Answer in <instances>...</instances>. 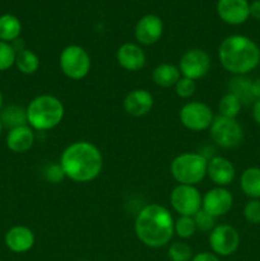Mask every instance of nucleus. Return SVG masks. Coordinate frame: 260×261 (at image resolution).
Wrapping results in <instances>:
<instances>
[{
  "label": "nucleus",
  "mask_w": 260,
  "mask_h": 261,
  "mask_svg": "<svg viewBox=\"0 0 260 261\" xmlns=\"http://www.w3.org/2000/svg\"><path fill=\"white\" fill-rule=\"evenodd\" d=\"M152 78L158 87L170 88V87L175 86L178 79L181 78V71L177 66L172 65V64L163 63L155 66L152 73Z\"/></svg>",
  "instance_id": "nucleus-21"
},
{
  "label": "nucleus",
  "mask_w": 260,
  "mask_h": 261,
  "mask_svg": "<svg viewBox=\"0 0 260 261\" xmlns=\"http://www.w3.org/2000/svg\"><path fill=\"white\" fill-rule=\"evenodd\" d=\"M244 217L250 224H260V200L251 199L244 208Z\"/></svg>",
  "instance_id": "nucleus-32"
},
{
  "label": "nucleus",
  "mask_w": 260,
  "mask_h": 261,
  "mask_svg": "<svg viewBox=\"0 0 260 261\" xmlns=\"http://www.w3.org/2000/svg\"><path fill=\"white\" fill-rule=\"evenodd\" d=\"M259 48H260V47H259Z\"/></svg>",
  "instance_id": "nucleus-41"
},
{
  "label": "nucleus",
  "mask_w": 260,
  "mask_h": 261,
  "mask_svg": "<svg viewBox=\"0 0 260 261\" xmlns=\"http://www.w3.org/2000/svg\"><path fill=\"white\" fill-rule=\"evenodd\" d=\"M221 65L235 75H246L260 63V48L251 38L232 35L224 38L218 48Z\"/></svg>",
  "instance_id": "nucleus-3"
},
{
  "label": "nucleus",
  "mask_w": 260,
  "mask_h": 261,
  "mask_svg": "<svg viewBox=\"0 0 260 261\" xmlns=\"http://www.w3.org/2000/svg\"><path fill=\"white\" fill-rule=\"evenodd\" d=\"M228 91L240 99L242 105H250L255 102L252 94V81L245 75H235L228 83Z\"/></svg>",
  "instance_id": "nucleus-20"
},
{
  "label": "nucleus",
  "mask_w": 260,
  "mask_h": 261,
  "mask_svg": "<svg viewBox=\"0 0 260 261\" xmlns=\"http://www.w3.org/2000/svg\"><path fill=\"white\" fill-rule=\"evenodd\" d=\"M168 257L171 261H190L193 259V249L185 242H173L168 247Z\"/></svg>",
  "instance_id": "nucleus-28"
},
{
  "label": "nucleus",
  "mask_w": 260,
  "mask_h": 261,
  "mask_svg": "<svg viewBox=\"0 0 260 261\" xmlns=\"http://www.w3.org/2000/svg\"><path fill=\"white\" fill-rule=\"evenodd\" d=\"M252 94L255 97V101L260 99V78L252 81Z\"/></svg>",
  "instance_id": "nucleus-37"
},
{
  "label": "nucleus",
  "mask_w": 260,
  "mask_h": 261,
  "mask_svg": "<svg viewBox=\"0 0 260 261\" xmlns=\"http://www.w3.org/2000/svg\"><path fill=\"white\" fill-rule=\"evenodd\" d=\"M196 232V224L194 217L180 216L175 221V233L181 239H190Z\"/></svg>",
  "instance_id": "nucleus-27"
},
{
  "label": "nucleus",
  "mask_w": 260,
  "mask_h": 261,
  "mask_svg": "<svg viewBox=\"0 0 260 261\" xmlns=\"http://www.w3.org/2000/svg\"><path fill=\"white\" fill-rule=\"evenodd\" d=\"M211 56L201 48H190L181 56L178 69L185 78L200 79L211 70Z\"/></svg>",
  "instance_id": "nucleus-10"
},
{
  "label": "nucleus",
  "mask_w": 260,
  "mask_h": 261,
  "mask_svg": "<svg viewBox=\"0 0 260 261\" xmlns=\"http://www.w3.org/2000/svg\"><path fill=\"white\" fill-rule=\"evenodd\" d=\"M2 107H3V93L2 91H0V110H2Z\"/></svg>",
  "instance_id": "nucleus-38"
},
{
  "label": "nucleus",
  "mask_w": 260,
  "mask_h": 261,
  "mask_svg": "<svg viewBox=\"0 0 260 261\" xmlns=\"http://www.w3.org/2000/svg\"><path fill=\"white\" fill-rule=\"evenodd\" d=\"M0 121L3 126L9 127V130L27 125V110L20 106H15V105L5 107L0 114Z\"/></svg>",
  "instance_id": "nucleus-24"
},
{
  "label": "nucleus",
  "mask_w": 260,
  "mask_h": 261,
  "mask_svg": "<svg viewBox=\"0 0 260 261\" xmlns=\"http://www.w3.org/2000/svg\"><path fill=\"white\" fill-rule=\"evenodd\" d=\"M206 175L214 185L218 188H224L233 181L236 171H235V166L232 165L231 161L218 155V157L208 160Z\"/></svg>",
  "instance_id": "nucleus-15"
},
{
  "label": "nucleus",
  "mask_w": 260,
  "mask_h": 261,
  "mask_svg": "<svg viewBox=\"0 0 260 261\" xmlns=\"http://www.w3.org/2000/svg\"><path fill=\"white\" fill-rule=\"evenodd\" d=\"M209 134L212 140L224 149L239 147L244 140V130L236 119H229L221 115L214 117L209 127Z\"/></svg>",
  "instance_id": "nucleus-7"
},
{
  "label": "nucleus",
  "mask_w": 260,
  "mask_h": 261,
  "mask_svg": "<svg viewBox=\"0 0 260 261\" xmlns=\"http://www.w3.org/2000/svg\"><path fill=\"white\" fill-rule=\"evenodd\" d=\"M201 200L203 198L195 186L183 184L175 186L170 195L171 205L180 216H195L201 209Z\"/></svg>",
  "instance_id": "nucleus-9"
},
{
  "label": "nucleus",
  "mask_w": 260,
  "mask_h": 261,
  "mask_svg": "<svg viewBox=\"0 0 260 261\" xmlns=\"http://www.w3.org/2000/svg\"><path fill=\"white\" fill-rule=\"evenodd\" d=\"M15 65H17L18 70L20 73L25 74V75H31V74H35L40 68V59L33 51L28 50V48H23V50L17 51Z\"/></svg>",
  "instance_id": "nucleus-25"
},
{
  "label": "nucleus",
  "mask_w": 260,
  "mask_h": 261,
  "mask_svg": "<svg viewBox=\"0 0 260 261\" xmlns=\"http://www.w3.org/2000/svg\"><path fill=\"white\" fill-rule=\"evenodd\" d=\"M250 17L260 20V0H255L250 4Z\"/></svg>",
  "instance_id": "nucleus-35"
},
{
  "label": "nucleus",
  "mask_w": 260,
  "mask_h": 261,
  "mask_svg": "<svg viewBox=\"0 0 260 261\" xmlns=\"http://www.w3.org/2000/svg\"><path fill=\"white\" fill-rule=\"evenodd\" d=\"M35 133L28 125L10 129L7 135V145L12 152L25 153L33 147Z\"/></svg>",
  "instance_id": "nucleus-19"
},
{
  "label": "nucleus",
  "mask_w": 260,
  "mask_h": 261,
  "mask_svg": "<svg viewBox=\"0 0 260 261\" xmlns=\"http://www.w3.org/2000/svg\"><path fill=\"white\" fill-rule=\"evenodd\" d=\"M196 84L195 81L183 76L178 79L177 83L175 84V92L180 98H190L195 93Z\"/></svg>",
  "instance_id": "nucleus-31"
},
{
  "label": "nucleus",
  "mask_w": 260,
  "mask_h": 261,
  "mask_svg": "<svg viewBox=\"0 0 260 261\" xmlns=\"http://www.w3.org/2000/svg\"><path fill=\"white\" fill-rule=\"evenodd\" d=\"M60 166L65 177L75 182H91L96 180L103 167V157L98 148L92 143L74 142L64 149Z\"/></svg>",
  "instance_id": "nucleus-1"
},
{
  "label": "nucleus",
  "mask_w": 260,
  "mask_h": 261,
  "mask_svg": "<svg viewBox=\"0 0 260 261\" xmlns=\"http://www.w3.org/2000/svg\"><path fill=\"white\" fill-rule=\"evenodd\" d=\"M5 245L10 251L23 254L30 251L35 245V234L32 229L24 226H14L5 233Z\"/></svg>",
  "instance_id": "nucleus-18"
},
{
  "label": "nucleus",
  "mask_w": 260,
  "mask_h": 261,
  "mask_svg": "<svg viewBox=\"0 0 260 261\" xmlns=\"http://www.w3.org/2000/svg\"><path fill=\"white\" fill-rule=\"evenodd\" d=\"M252 117H254L255 122L260 125V99H256L252 103Z\"/></svg>",
  "instance_id": "nucleus-36"
},
{
  "label": "nucleus",
  "mask_w": 260,
  "mask_h": 261,
  "mask_svg": "<svg viewBox=\"0 0 260 261\" xmlns=\"http://www.w3.org/2000/svg\"><path fill=\"white\" fill-rule=\"evenodd\" d=\"M83 261H86V260H83Z\"/></svg>",
  "instance_id": "nucleus-40"
},
{
  "label": "nucleus",
  "mask_w": 260,
  "mask_h": 261,
  "mask_svg": "<svg viewBox=\"0 0 260 261\" xmlns=\"http://www.w3.org/2000/svg\"><path fill=\"white\" fill-rule=\"evenodd\" d=\"M27 121L32 129L38 132L51 130L64 119V105L58 97L41 94L30 102L27 109Z\"/></svg>",
  "instance_id": "nucleus-4"
},
{
  "label": "nucleus",
  "mask_w": 260,
  "mask_h": 261,
  "mask_svg": "<svg viewBox=\"0 0 260 261\" xmlns=\"http://www.w3.org/2000/svg\"><path fill=\"white\" fill-rule=\"evenodd\" d=\"M22 32L20 20L13 14L0 15V41L14 42Z\"/></svg>",
  "instance_id": "nucleus-23"
},
{
  "label": "nucleus",
  "mask_w": 260,
  "mask_h": 261,
  "mask_svg": "<svg viewBox=\"0 0 260 261\" xmlns=\"http://www.w3.org/2000/svg\"><path fill=\"white\" fill-rule=\"evenodd\" d=\"M135 38L140 45L150 46L158 42L163 35V22L158 15L147 14L135 24Z\"/></svg>",
  "instance_id": "nucleus-14"
},
{
  "label": "nucleus",
  "mask_w": 260,
  "mask_h": 261,
  "mask_svg": "<svg viewBox=\"0 0 260 261\" xmlns=\"http://www.w3.org/2000/svg\"><path fill=\"white\" fill-rule=\"evenodd\" d=\"M64 177H65V175H64V171L63 168H61L60 163H59V165L58 163H51V165H48L47 167H46L45 178L47 181H50V182H61Z\"/></svg>",
  "instance_id": "nucleus-33"
},
{
  "label": "nucleus",
  "mask_w": 260,
  "mask_h": 261,
  "mask_svg": "<svg viewBox=\"0 0 260 261\" xmlns=\"http://www.w3.org/2000/svg\"><path fill=\"white\" fill-rule=\"evenodd\" d=\"M208 160L200 153H183L171 162V175L183 185L195 186L206 176Z\"/></svg>",
  "instance_id": "nucleus-5"
},
{
  "label": "nucleus",
  "mask_w": 260,
  "mask_h": 261,
  "mask_svg": "<svg viewBox=\"0 0 260 261\" xmlns=\"http://www.w3.org/2000/svg\"><path fill=\"white\" fill-rule=\"evenodd\" d=\"M194 221H195L196 229L201 232H211L216 227V218L203 209H200L194 216Z\"/></svg>",
  "instance_id": "nucleus-30"
},
{
  "label": "nucleus",
  "mask_w": 260,
  "mask_h": 261,
  "mask_svg": "<svg viewBox=\"0 0 260 261\" xmlns=\"http://www.w3.org/2000/svg\"><path fill=\"white\" fill-rule=\"evenodd\" d=\"M217 13L227 24H242L250 18V3L247 0H218Z\"/></svg>",
  "instance_id": "nucleus-13"
},
{
  "label": "nucleus",
  "mask_w": 260,
  "mask_h": 261,
  "mask_svg": "<svg viewBox=\"0 0 260 261\" xmlns=\"http://www.w3.org/2000/svg\"><path fill=\"white\" fill-rule=\"evenodd\" d=\"M233 205V196L227 189L214 188L211 189L201 200V209L213 216L214 218L224 216L231 211Z\"/></svg>",
  "instance_id": "nucleus-12"
},
{
  "label": "nucleus",
  "mask_w": 260,
  "mask_h": 261,
  "mask_svg": "<svg viewBox=\"0 0 260 261\" xmlns=\"http://www.w3.org/2000/svg\"><path fill=\"white\" fill-rule=\"evenodd\" d=\"M17 51L9 42L0 41V71L8 70L15 64Z\"/></svg>",
  "instance_id": "nucleus-29"
},
{
  "label": "nucleus",
  "mask_w": 260,
  "mask_h": 261,
  "mask_svg": "<svg viewBox=\"0 0 260 261\" xmlns=\"http://www.w3.org/2000/svg\"><path fill=\"white\" fill-rule=\"evenodd\" d=\"M116 60L122 69L127 71H138L144 68L145 53L139 45L133 42L124 43L117 48Z\"/></svg>",
  "instance_id": "nucleus-16"
},
{
  "label": "nucleus",
  "mask_w": 260,
  "mask_h": 261,
  "mask_svg": "<svg viewBox=\"0 0 260 261\" xmlns=\"http://www.w3.org/2000/svg\"><path fill=\"white\" fill-rule=\"evenodd\" d=\"M59 65L64 75L73 81H81L91 70V56L82 46L69 45L63 48L59 58Z\"/></svg>",
  "instance_id": "nucleus-6"
},
{
  "label": "nucleus",
  "mask_w": 260,
  "mask_h": 261,
  "mask_svg": "<svg viewBox=\"0 0 260 261\" xmlns=\"http://www.w3.org/2000/svg\"><path fill=\"white\" fill-rule=\"evenodd\" d=\"M214 120V114L208 105L199 101H191L180 110V121L191 132H204L209 129Z\"/></svg>",
  "instance_id": "nucleus-8"
},
{
  "label": "nucleus",
  "mask_w": 260,
  "mask_h": 261,
  "mask_svg": "<svg viewBox=\"0 0 260 261\" xmlns=\"http://www.w3.org/2000/svg\"><path fill=\"white\" fill-rule=\"evenodd\" d=\"M240 188L249 198L260 199V168H246L240 178Z\"/></svg>",
  "instance_id": "nucleus-22"
},
{
  "label": "nucleus",
  "mask_w": 260,
  "mask_h": 261,
  "mask_svg": "<svg viewBox=\"0 0 260 261\" xmlns=\"http://www.w3.org/2000/svg\"><path fill=\"white\" fill-rule=\"evenodd\" d=\"M209 245L216 255L229 256L239 249L240 234L229 224H218L209 232Z\"/></svg>",
  "instance_id": "nucleus-11"
},
{
  "label": "nucleus",
  "mask_w": 260,
  "mask_h": 261,
  "mask_svg": "<svg viewBox=\"0 0 260 261\" xmlns=\"http://www.w3.org/2000/svg\"><path fill=\"white\" fill-rule=\"evenodd\" d=\"M153 103V96L147 89H133L124 98L125 111L134 117H142L149 114Z\"/></svg>",
  "instance_id": "nucleus-17"
},
{
  "label": "nucleus",
  "mask_w": 260,
  "mask_h": 261,
  "mask_svg": "<svg viewBox=\"0 0 260 261\" xmlns=\"http://www.w3.org/2000/svg\"><path fill=\"white\" fill-rule=\"evenodd\" d=\"M135 234L150 249L166 246L175 233V221L167 208L160 204H148L137 214Z\"/></svg>",
  "instance_id": "nucleus-2"
},
{
  "label": "nucleus",
  "mask_w": 260,
  "mask_h": 261,
  "mask_svg": "<svg viewBox=\"0 0 260 261\" xmlns=\"http://www.w3.org/2000/svg\"><path fill=\"white\" fill-rule=\"evenodd\" d=\"M241 107L242 103L240 102V99L228 92V93H226L219 99L218 111L221 116L229 117V119H236V116L241 111Z\"/></svg>",
  "instance_id": "nucleus-26"
},
{
  "label": "nucleus",
  "mask_w": 260,
  "mask_h": 261,
  "mask_svg": "<svg viewBox=\"0 0 260 261\" xmlns=\"http://www.w3.org/2000/svg\"><path fill=\"white\" fill-rule=\"evenodd\" d=\"M191 261H221L218 259L216 254H212V252H200V254H196L195 256H193Z\"/></svg>",
  "instance_id": "nucleus-34"
},
{
  "label": "nucleus",
  "mask_w": 260,
  "mask_h": 261,
  "mask_svg": "<svg viewBox=\"0 0 260 261\" xmlns=\"http://www.w3.org/2000/svg\"><path fill=\"white\" fill-rule=\"evenodd\" d=\"M3 127H4V126H3L2 121H0V135H2V132H3Z\"/></svg>",
  "instance_id": "nucleus-39"
}]
</instances>
